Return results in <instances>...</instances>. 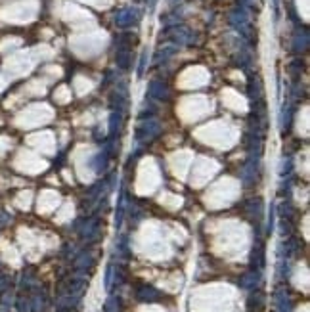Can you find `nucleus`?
Segmentation results:
<instances>
[{"label": "nucleus", "mask_w": 310, "mask_h": 312, "mask_svg": "<svg viewBox=\"0 0 310 312\" xmlns=\"http://www.w3.org/2000/svg\"><path fill=\"white\" fill-rule=\"evenodd\" d=\"M140 297H142L144 301H154L157 295L154 293V289H152V287H144V289H142V293H140Z\"/></svg>", "instance_id": "1"}, {"label": "nucleus", "mask_w": 310, "mask_h": 312, "mask_svg": "<svg viewBox=\"0 0 310 312\" xmlns=\"http://www.w3.org/2000/svg\"><path fill=\"white\" fill-rule=\"evenodd\" d=\"M105 312H119V301L111 297V299L105 303Z\"/></svg>", "instance_id": "2"}]
</instances>
